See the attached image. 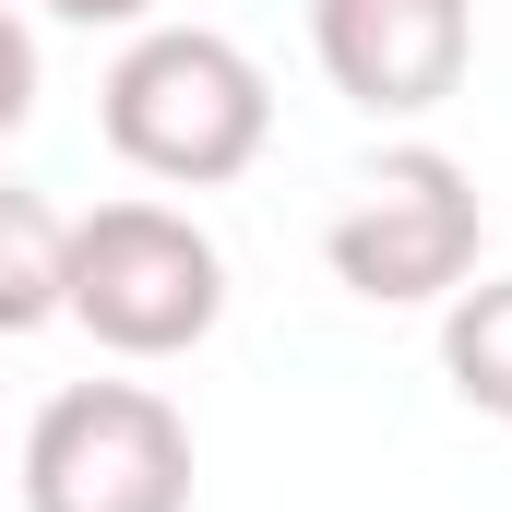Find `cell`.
<instances>
[{
    "instance_id": "6da1fadb",
    "label": "cell",
    "mask_w": 512,
    "mask_h": 512,
    "mask_svg": "<svg viewBox=\"0 0 512 512\" xmlns=\"http://www.w3.org/2000/svg\"><path fill=\"white\" fill-rule=\"evenodd\" d=\"M96 120H108L120 167L167 179V191H227L274 143V84L215 24H143L108 60V84H96Z\"/></svg>"
},
{
    "instance_id": "7a4b0ae2",
    "label": "cell",
    "mask_w": 512,
    "mask_h": 512,
    "mask_svg": "<svg viewBox=\"0 0 512 512\" xmlns=\"http://www.w3.org/2000/svg\"><path fill=\"white\" fill-rule=\"evenodd\" d=\"M72 322L108 358H191L227 322V251L179 203H96L72 239Z\"/></svg>"
},
{
    "instance_id": "3957f363",
    "label": "cell",
    "mask_w": 512,
    "mask_h": 512,
    "mask_svg": "<svg viewBox=\"0 0 512 512\" xmlns=\"http://www.w3.org/2000/svg\"><path fill=\"white\" fill-rule=\"evenodd\" d=\"M24 512H191V417L155 382H60L24 417Z\"/></svg>"
},
{
    "instance_id": "277c9868",
    "label": "cell",
    "mask_w": 512,
    "mask_h": 512,
    "mask_svg": "<svg viewBox=\"0 0 512 512\" xmlns=\"http://www.w3.org/2000/svg\"><path fill=\"white\" fill-rule=\"evenodd\" d=\"M322 262H334V286L370 298V310L465 298V274H477V179H465L441 143H393L382 167L358 179V203L322 227Z\"/></svg>"
},
{
    "instance_id": "5b68a950",
    "label": "cell",
    "mask_w": 512,
    "mask_h": 512,
    "mask_svg": "<svg viewBox=\"0 0 512 512\" xmlns=\"http://www.w3.org/2000/svg\"><path fill=\"white\" fill-rule=\"evenodd\" d=\"M310 48L346 108L370 120H429L465 96L477 60V0H310Z\"/></svg>"
},
{
    "instance_id": "8992f818",
    "label": "cell",
    "mask_w": 512,
    "mask_h": 512,
    "mask_svg": "<svg viewBox=\"0 0 512 512\" xmlns=\"http://www.w3.org/2000/svg\"><path fill=\"white\" fill-rule=\"evenodd\" d=\"M72 239H84V215H60L48 191H0V322L12 334H36V322H60L72 310Z\"/></svg>"
},
{
    "instance_id": "52a82bcc",
    "label": "cell",
    "mask_w": 512,
    "mask_h": 512,
    "mask_svg": "<svg viewBox=\"0 0 512 512\" xmlns=\"http://www.w3.org/2000/svg\"><path fill=\"white\" fill-rule=\"evenodd\" d=\"M441 370H453V393H465L477 417L512 429V274L441 298Z\"/></svg>"
},
{
    "instance_id": "ba28073f",
    "label": "cell",
    "mask_w": 512,
    "mask_h": 512,
    "mask_svg": "<svg viewBox=\"0 0 512 512\" xmlns=\"http://www.w3.org/2000/svg\"><path fill=\"white\" fill-rule=\"evenodd\" d=\"M36 12H60V24H155V0H36Z\"/></svg>"
}]
</instances>
